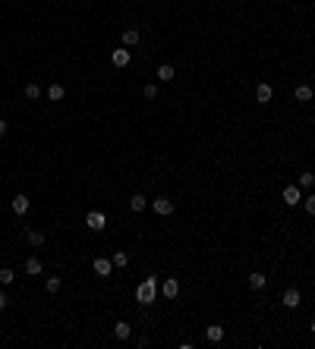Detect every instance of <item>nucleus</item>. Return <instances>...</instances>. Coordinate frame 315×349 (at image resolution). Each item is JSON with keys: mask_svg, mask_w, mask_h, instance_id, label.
<instances>
[{"mask_svg": "<svg viewBox=\"0 0 315 349\" xmlns=\"http://www.w3.org/2000/svg\"><path fill=\"white\" fill-rule=\"evenodd\" d=\"M139 41H142V35H139V29H126V32H123V48H136Z\"/></svg>", "mask_w": 315, "mask_h": 349, "instance_id": "2eb2a0df", "label": "nucleus"}, {"mask_svg": "<svg viewBox=\"0 0 315 349\" xmlns=\"http://www.w3.org/2000/svg\"><path fill=\"white\" fill-rule=\"evenodd\" d=\"M0 136H6V120H0Z\"/></svg>", "mask_w": 315, "mask_h": 349, "instance_id": "c85d7f7f", "label": "nucleus"}, {"mask_svg": "<svg viewBox=\"0 0 315 349\" xmlns=\"http://www.w3.org/2000/svg\"><path fill=\"white\" fill-rule=\"evenodd\" d=\"M312 333H315V321H312Z\"/></svg>", "mask_w": 315, "mask_h": 349, "instance_id": "c756f323", "label": "nucleus"}, {"mask_svg": "<svg viewBox=\"0 0 315 349\" xmlns=\"http://www.w3.org/2000/svg\"><path fill=\"white\" fill-rule=\"evenodd\" d=\"M296 186H299V189H312V186H315V173H309V170L299 173V176H296Z\"/></svg>", "mask_w": 315, "mask_h": 349, "instance_id": "f3484780", "label": "nucleus"}, {"mask_svg": "<svg viewBox=\"0 0 315 349\" xmlns=\"http://www.w3.org/2000/svg\"><path fill=\"white\" fill-rule=\"evenodd\" d=\"M155 299H158V277L142 280V283L136 286V302H142V305H151Z\"/></svg>", "mask_w": 315, "mask_h": 349, "instance_id": "f257e3e1", "label": "nucleus"}, {"mask_svg": "<svg viewBox=\"0 0 315 349\" xmlns=\"http://www.w3.org/2000/svg\"><path fill=\"white\" fill-rule=\"evenodd\" d=\"M151 208H155V214H161V217H170L173 214V201L164 198V195H158L155 201H151Z\"/></svg>", "mask_w": 315, "mask_h": 349, "instance_id": "39448f33", "label": "nucleus"}, {"mask_svg": "<svg viewBox=\"0 0 315 349\" xmlns=\"http://www.w3.org/2000/svg\"><path fill=\"white\" fill-rule=\"evenodd\" d=\"M10 208H13V214H19V217H22V214H29L32 201H29V195H22V192H19V195H13V201H10Z\"/></svg>", "mask_w": 315, "mask_h": 349, "instance_id": "20e7f679", "label": "nucleus"}, {"mask_svg": "<svg viewBox=\"0 0 315 349\" xmlns=\"http://www.w3.org/2000/svg\"><path fill=\"white\" fill-rule=\"evenodd\" d=\"M265 283H268V277H265V274H249V286H252V290H265Z\"/></svg>", "mask_w": 315, "mask_h": 349, "instance_id": "aec40b11", "label": "nucleus"}, {"mask_svg": "<svg viewBox=\"0 0 315 349\" xmlns=\"http://www.w3.org/2000/svg\"><path fill=\"white\" fill-rule=\"evenodd\" d=\"M113 267H126V264H130V255H126V252H113Z\"/></svg>", "mask_w": 315, "mask_h": 349, "instance_id": "393cba45", "label": "nucleus"}, {"mask_svg": "<svg viewBox=\"0 0 315 349\" xmlns=\"http://www.w3.org/2000/svg\"><path fill=\"white\" fill-rule=\"evenodd\" d=\"M25 98H29V101H38V98H41V85L29 82V85H25Z\"/></svg>", "mask_w": 315, "mask_h": 349, "instance_id": "4be33fe9", "label": "nucleus"}, {"mask_svg": "<svg viewBox=\"0 0 315 349\" xmlns=\"http://www.w3.org/2000/svg\"><path fill=\"white\" fill-rule=\"evenodd\" d=\"M6 305H10V299H6V293H0V312H6Z\"/></svg>", "mask_w": 315, "mask_h": 349, "instance_id": "cd10ccee", "label": "nucleus"}, {"mask_svg": "<svg viewBox=\"0 0 315 349\" xmlns=\"http://www.w3.org/2000/svg\"><path fill=\"white\" fill-rule=\"evenodd\" d=\"M312 95H315V91L309 88V85H296V91H293V98H296L299 104H309V101H312Z\"/></svg>", "mask_w": 315, "mask_h": 349, "instance_id": "dca6fc26", "label": "nucleus"}, {"mask_svg": "<svg viewBox=\"0 0 315 349\" xmlns=\"http://www.w3.org/2000/svg\"><path fill=\"white\" fill-rule=\"evenodd\" d=\"M92 267H95L98 277H111V274H113V261L111 258H95V261H92Z\"/></svg>", "mask_w": 315, "mask_h": 349, "instance_id": "6e6552de", "label": "nucleus"}, {"mask_svg": "<svg viewBox=\"0 0 315 349\" xmlns=\"http://www.w3.org/2000/svg\"><path fill=\"white\" fill-rule=\"evenodd\" d=\"M299 205L306 208V214H309V217H315V195H312V192H309V195H306L303 201H299Z\"/></svg>", "mask_w": 315, "mask_h": 349, "instance_id": "b1692460", "label": "nucleus"}, {"mask_svg": "<svg viewBox=\"0 0 315 349\" xmlns=\"http://www.w3.org/2000/svg\"><path fill=\"white\" fill-rule=\"evenodd\" d=\"M44 95H48L51 101H63V95H66V88H63V85H60V82H54V85H51V88H48V91H44Z\"/></svg>", "mask_w": 315, "mask_h": 349, "instance_id": "6ab92c4d", "label": "nucleus"}, {"mask_svg": "<svg viewBox=\"0 0 315 349\" xmlns=\"http://www.w3.org/2000/svg\"><path fill=\"white\" fill-rule=\"evenodd\" d=\"M130 208H132V211H145V208H148V198H145V195H139V192H136V195H132L130 198Z\"/></svg>", "mask_w": 315, "mask_h": 349, "instance_id": "a211bd4d", "label": "nucleus"}, {"mask_svg": "<svg viewBox=\"0 0 315 349\" xmlns=\"http://www.w3.org/2000/svg\"><path fill=\"white\" fill-rule=\"evenodd\" d=\"M142 95L148 98V101H155V98H158V85H145V91H142Z\"/></svg>", "mask_w": 315, "mask_h": 349, "instance_id": "bb28decb", "label": "nucleus"}, {"mask_svg": "<svg viewBox=\"0 0 315 349\" xmlns=\"http://www.w3.org/2000/svg\"><path fill=\"white\" fill-rule=\"evenodd\" d=\"M130 60H132V51H130V48H117V51H111V63L117 66V70L130 66Z\"/></svg>", "mask_w": 315, "mask_h": 349, "instance_id": "7ed1b4c3", "label": "nucleus"}, {"mask_svg": "<svg viewBox=\"0 0 315 349\" xmlns=\"http://www.w3.org/2000/svg\"><path fill=\"white\" fill-rule=\"evenodd\" d=\"M299 302H303V296H299V290L296 286H290V290H284V308H299Z\"/></svg>", "mask_w": 315, "mask_h": 349, "instance_id": "1a4fd4ad", "label": "nucleus"}, {"mask_svg": "<svg viewBox=\"0 0 315 349\" xmlns=\"http://www.w3.org/2000/svg\"><path fill=\"white\" fill-rule=\"evenodd\" d=\"M161 293H164V299H177L180 296V280L177 277H167L164 283H161Z\"/></svg>", "mask_w": 315, "mask_h": 349, "instance_id": "423d86ee", "label": "nucleus"}, {"mask_svg": "<svg viewBox=\"0 0 315 349\" xmlns=\"http://www.w3.org/2000/svg\"><path fill=\"white\" fill-rule=\"evenodd\" d=\"M85 227L95 230V233H101L104 227H107V214L104 211H89V214H85Z\"/></svg>", "mask_w": 315, "mask_h": 349, "instance_id": "f03ea898", "label": "nucleus"}, {"mask_svg": "<svg viewBox=\"0 0 315 349\" xmlns=\"http://www.w3.org/2000/svg\"><path fill=\"white\" fill-rule=\"evenodd\" d=\"M271 98H274V88H271L268 82H259V85H256V101H259V104H268Z\"/></svg>", "mask_w": 315, "mask_h": 349, "instance_id": "9d476101", "label": "nucleus"}, {"mask_svg": "<svg viewBox=\"0 0 315 349\" xmlns=\"http://www.w3.org/2000/svg\"><path fill=\"white\" fill-rule=\"evenodd\" d=\"M173 79H177L173 66H170V63H161V66H158V82H173Z\"/></svg>", "mask_w": 315, "mask_h": 349, "instance_id": "4468645a", "label": "nucleus"}, {"mask_svg": "<svg viewBox=\"0 0 315 349\" xmlns=\"http://www.w3.org/2000/svg\"><path fill=\"white\" fill-rule=\"evenodd\" d=\"M205 340H208V343H221V340H224V327H221V324L205 327Z\"/></svg>", "mask_w": 315, "mask_h": 349, "instance_id": "ddd939ff", "label": "nucleus"}, {"mask_svg": "<svg viewBox=\"0 0 315 349\" xmlns=\"http://www.w3.org/2000/svg\"><path fill=\"white\" fill-rule=\"evenodd\" d=\"M25 239H29L35 249H38V245H44V233L41 230H25Z\"/></svg>", "mask_w": 315, "mask_h": 349, "instance_id": "412c9836", "label": "nucleus"}, {"mask_svg": "<svg viewBox=\"0 0 315 349\" xmlns=\"http://www.w3.org/2000/svg\"><path fill=\"white\" fill-rule=\"evenodd\" d=\"M44 286H48V293H60L63 280H60V277H48V283H44Z\"/></svg>", "mask_w": 315, "mask_h": 349, "instance_id": "a878e982", "label": "nucleus"}, {"mask_svg": "<svg viewBox=\"0 0 315 349\" xmlns=\"http://www.w3.org/2000/svg\"><path fill=\"white\" fill-rule=\"evenodd\" d=\"M41 271H44V261L32 255V258L25 261V274H29V277H38V274H41Z\"/></svg>", "mask_w": 315, "mask_h": 349, "instance_id": "f8f14e48", "label": "nucleus"}, {"mask_svg": "<svg viewBox=\"0 0 315 349\" xmlns=\"http://www.w3.org/2000/svg\"><path fill=\"white\" fill-rule=\"evenodd\" d=\"M13 280H16V274H13V267H0V283H3V286H10Z\"/></svg>", "mask_w": 315, "mask_h": 349, "instance_id": "5701e85b", "label": "nucleus"}, {"mask_svg": "<svg viewBox=\"0 0 315 349\" xmlns=\"http://www.w3.org/2000/svg\"><path fill=\"white\" fill-rule=\"evenodd\" d=\"M113 337L117 340H130L132 337V324L130 321H117V324H113Z\"/></svg>", "mask_w": 315, "mask_h": 349, "instance_id": "9b49d317", "label": "nucleus"}, {"mask_svg": "<svg viewBox=\"0 0 315 349\" xmlns=\"http://www.w3.org/2000/svg\"><path fill=\"white\" fill-rule=\"evenodd\" d=\"M299 201H303V189H299V186H284V205H299Z\"/></svg>", "mask_w": 315, "mask_h": 349, "instance_id": "0eeeda50", "label": "nucleus"}]
</instances>
